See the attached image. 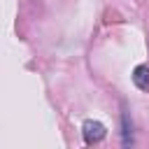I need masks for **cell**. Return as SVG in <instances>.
<instances>
[{"instance_id":"1","label":"cell","mask_w":149,"mask_h":149,"mask_svg":"<svg viewBox=\"0 0 149 149\" xmlns=\"http://www.w3.org/2000/svg\"><path fill=\"white\" fill-rule=\"evenodd\" d=\"M81 135H84V142L86 144H98L105 140L107 135V128L100 123V121H93V119H86L84 126H81Z\"/></svg>"},{"instance_id":"2","label":"cell","mask_w":149,"mask_h":149,"mask_svg":"<svg viewBox=\"0 0 149 149\" xmlns=\"http://www.w3.org/2000/svg\"><path fill=\"white\" fill-rule=\"evenodd\" d=\"M133 84L140 91H149V65H137L133 70Z\"/></svg>"},{"instance_id":"3","label":"cell","mask_w":149,"mask_h":149,"mask_svg":"<svg viewBox=\"0 0 149 149\" xmlns=\"http://www.w3.org/2000/svg\"><path fill=\"white\" fill-rule=\"evenodd\" d=\"M121 142L128 147L130 142H133V126H130V121H128V112L123 109V114H121Z\"/></svg>"}]
</instances>
